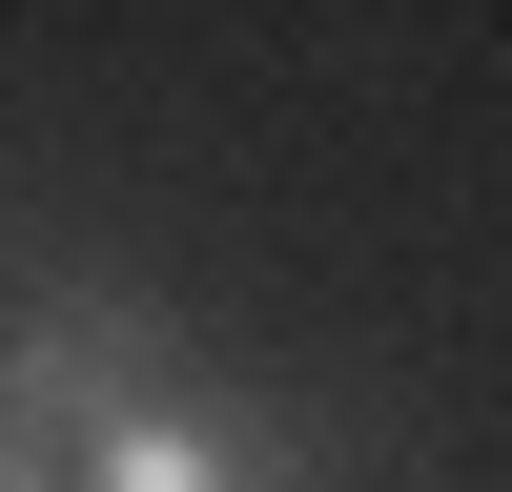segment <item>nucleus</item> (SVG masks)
<instances>
[{
  "instance_id": "1",
  "label": "nucleus",
  "mask_w": 512,
  "mask_h": 492,
  "mask_svg": "<svg viewBox=\"0 0 512 492\" xmlns=\"http://www.w3.org/2000/svg\"><path fill=\"white\" fill-rule=\"evenodd\" d=\"M62 492H308V431H267V410H226V390H164V410H123Z\"/></svg>"
},
{
  "instance_id": "2",
  "label": "nucleus",
  "mask_w": 512,
  "mask_h": 492,
  "mask_svg": "<svg viewBox=\"0 0 512 492\" xmlns=\"http://www.w3.org/2000/svg\"><path fill=\"white\" fill-rule=\"evenodd\" d=\"M0 492H62V451L21 431V390H0Z\"/></svg>"
}]
</instances>
